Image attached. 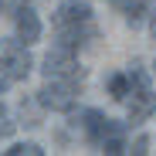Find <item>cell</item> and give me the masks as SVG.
Wrapping results in <instances>:
<instances>
[{
	"label": "cell",
	"instance_id": "obj_2",
	"mask_svg": "<svg viewBox=\"0 0 156 156\" xmlns=\"http://www.w3.org/2000/svg\"><path fill=\"white\" fill-rule=\"evenodd\" d=\"M129 82H133V88H129V122H146L153 112H156V95H153V88H149V78H146V71L143 68H133L129 71Z\"/></svg>",
	"mask_w": 156,
	"mask_h": 156
},
{
	"label": "cell",
	"instance_id": "obj_1",
	"mask_svg": "<svg viewBox=\"0 0 156 156\" xmlns=\"http://www.w3.org/2000/svg\"><path fill=\"white\" fill-rule=\"evenodd\" d=\"M78 92H82V78H48L37 92V102L51 112H71Z\"/></svg>",
	"mask_w": 156,
	"mask_h": 156
},
{
	"label": "cell",
	"instance_id": "obj_14",
	"mask_svg": "<svg viewBox=\"0 0 156 156\" xmlns=\"http://www.w3.org/2000/svg\"><path fill=\"white\" fill-rule=\"evenodd\" d=\"M14 133V122H10V115H7V109L0 105V136H10Z\"/></svg>",
	"mask_w": 156,
	"mask_h": 156
},
{
	"label": "cell",
	"instance_id": "obj_8",
	"mask_svg": "<svg viewBox=\"0 0 156 156\" xmlns=\"http://www.w3.org/2000/svg\"><path fill=\"white\" fill-rule=\"evenodd\" d=\"M95 37H98V27H95L92 20L75 24V27H61V31H58V44L68 48V51H78L85 41H95Z\"/></svg>",
	"mask_w": 156,
	"mask_h": 156
},
{
	"label": "cell",
	"instance_id": "obj_17",
	"mask_svg": "<svg viewBox=\"0 0 156 156\" xmlns=\"http://www.w3.org/2000/svg\"><path fill=\"white\" fill-rule=\"evenodd\" d=\"M153 71H156V65H153Z\"/></svg>",
	"mask_w": 156,
	"mask_h": 156
},
{
	"label": "cell",
	"instance_id": "obj_16",
	"mask_svg": "<svg viewBox=\"0 0 156 156\" xmlns=\"http://www.w3.org/2000/svg\"><path fill=\"white\" fill-rule=\"evenodd\" d=\"M4 88H7V78H0V92H4Z\"/></svg>",
	"mask_w": 156,
	"mask_h": 156
},
{
	"label": "cell",
	"instance_id": "obj_7",
	"mask_svg": "<svg viewBox=\"0 0 156 156\" xmlns=\"http://www.w3.org/2000/svg\"><path fill=\"white\" fill-rule=\"evenodd\" d=\"M14 24H17V41L24 48H31V44L41 41V20H37V14L31 7H20L17 17H14Z\"/></svg>",
	"mask_w": 156,
	"mask_h": 156
},
{
	"label": "cell",
	"instance_id": "obj_10",
	"mask_svg": "<svg viewBox=\"0 0 156 156\" xmlns=\"http://www.w3.org/2000/svg\"><path fill=\"white\" fill-rule=\"evenodd\" d=\"M115 7L126 14V20H129V24H139V20H143V14H146V7L139 4V0H115Z\"/></svg>",
	"mask_w": 156,
	"mask_h": 156
},
{
	"label": "cell",
	"instance_id": "obj_12",
	"mask_svg": "<svg viewBox=\"0 0 156 156\" xmlns=\"http://www.w3.org/2000/svg\"><path fill=\"white\" fill-rule=\"evenodd\" d=\"M4 156H44V149L37 143H17V146L4 149Z\"/></svg>",
	"mask_w": 156,
	"mask_h": 156
},
{
	"label": "cell",
	"instance_id": "obj_5",
	"mask_svg": "<svg viewBox=\"0 0 156 156\" xmlns=\"http://www.w3.org/2000/svg\"><path fill=\"white\" fill-rule=\"evenodd\" d=\"M82 129H85V136H88L92 143H98V146H102V139L122 133V126H119L115 119H109L105 112H98V109H85V112H82Z\"/></svg>",
	"mask_w": 156,
	"mask_h": 156
},
{
	"label": "cell",
	"instance_id": "obj_9",
	"mask_svg": "<svg viewBox=\"0 0 156 156\" xmlns=\"http://www.w3.org/2000/svg\"><path fill=\"white\" fill-rule=\"evenodd\" d=\"M129 88H133L129 75H122V71H119V75H112V78H109V95H112L115 102H126V98H129Z\"/></svg>",
	"mask_w": 156,
	"mask_h": 156
},
{
	"label": "cell",
	"instance_id": "obj_13",
	"mask_svg": "<svg viewBox=\"0 0 156 156\" xmlns=\"http://www.w3.org/2000/svg\"><path fill=\"white\" fill-rule=\"evenodd\" d=\"M149 153V136H136L133 149H129V156H146Z\"/></svg>",
	"mask_w": 156,
	"mask_h": 156
},
{
	"label": "cell",
	"instance_id": "obj_11",
	"mask_svg": "<svg viewBox=\"0 0 156 156\" xmlns=\"http://www.w3.org/2000/svg\"><path fill=\"white\" fill-rule=\"evenodd\" d=\"M102 156H126V139H122V133L102 139Z\"/></svg>",
	"mask_w": 156,
	"mask_h": 156
},
{
	"label": "cell",
	"instance_id": "obj_4",
	"mask_svg": "<svg viewBox=\"0 0 156 156\" xmlns=\"http://www.w3.org/2000/svg\"><path fill=\"white\" fill-rule=\"evenodd\" d=\"M44 75H48V78H82L78 51H68V48L55 44V48L44 55Z\"/></svg>",
	"mask_w": 156,
	"mask_h": 156
},
{
	"label": "cell",
	"instance_id": "obj_15",
	"mask_svg": "<svg viewBox=\"0 0 156 156\" xmlns=\"http://www.w3.org/2000/svg\"><path fill=\"white\" fill-rule=\"evenodd\" d=\"M149 31H153V37H156V17H153V24H149Z\"/></svg>",
	"mask_w": 156,
	"mask_h": 156
},
{
	"label": "cell",
	"instance_id": "obj_3",
	"mask_svg": "<svg viewBox=\"0 0 156 156\" xmlns=\"http://www.w3.org/2000/svg\"><path fill=\"white\" fill-rule=\"evenodd\" d=\"M34 68L27 48H24L17 37L14 41H0V71H4L7 82H20V78H27Z\"/></svg>",
	"mask_w": 156,
	"mask_h": 156
},
{
	"label": "cell",
	"instance_id": "obj_6",
	"mask_svg": "<svg viewBox=\"0 0 156 156\" xmlns=\"http://www.w3.org/2000/svg\"><path fill=\"white\" fill-rule=\"evenodd\" d=\"M85 20H92V4H85V0H65V4L55 10V17H51L55 31L75 27V24H85Z\"/></svg>",
	"mask_w": 156,
	"mask_h": 156
}]
</instances>
